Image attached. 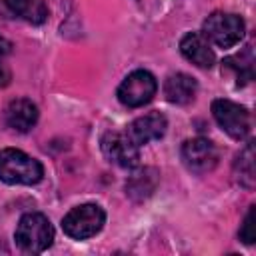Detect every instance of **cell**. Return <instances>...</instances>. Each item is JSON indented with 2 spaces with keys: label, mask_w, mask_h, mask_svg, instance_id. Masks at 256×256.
I'll return each instance as SVG.
<instances>
[{
  "label": "cell",
  "mask_w": 256,
  "mask_h": 256,
  "mask_svg": "<svg viewBox=\"0 0 256 256\" xmlns=\"http://www.w3.org/2000/svg\"><path fill=\"white\" fill-rule=\"evenodd\" d=\"M196 92H198L196 80L182 72L168 76L164 82V96L172 104H190L196 98Z\"/></svg>",
  "instance_id": "obj_12"
},
{
  "label": "cell",
  "mask_w": 256,
  "mask_h": 256,
  "mask_svg": "<svg viewBox=\"0 0 256 256\" xmlns=\"http://www.w3.org/2000/svg\"><path fill=\"white\" fill-rule=\"evenodd\" d=\"M104 222H106V212L98 204H82L72 208L64 216L62 228L74 240H88L104 228Z\"/></svg>",
  "instance_id": "obj_4"
},
{
  "label": "cell",
  "mask_w": 256,
  "mask_h": 256,
  "mask_svg": "<svg viewBox=\"0 0 256 256\" xmlns=\"http://www.w3.org/2000/svg\"><path fill=\"white\" fill-rule=\"evenodd\" d=\"M224 68L226 70H232L236 74L238 86L250 82L252 76H254V54H252V46H246L244 52L226 58L224 60Z\"/></svg>",
  "instance_id": "obj_15"
},
{
  "label": "cell",
  "mask_w": 256,
  "mask_h": 256,
  "mask_svg": "<svg viewBox=\"0 0 256 256\" xmlns=\"http://www.w3.org/2000/svg\"><path fill=\"white\" fill-rule=\"evenodd\" d=\"M158 180H160V174H158L156 168H140L126 182V194L132 200L142 202V200H146L154 194V190L158 186Z\"/></svg>",
  "instance_id": "obj_13"
},
{
  "label": "cell",
  "mask_w": 256,
  "mask_h": 256,
  "mask_svg": "<svg viewBox=\"0 0 256 256\" xmlns=\"http://www.w3.org/2000/svg\"><path fill=\"white\" fill-rule=\"evenodd\" d=\"M156 90L158 82L148 70H134L118 86V100L128 108H140L156 96Z\"/></svg>",
  "instance_id": "obj_6"
},
{
  "label": "cell",
  "mask_w": 256,
  "mask_h": 256,
  "mask_svg": "<svg viewBox=\"0 0 256 256\" xmlns=\"http://www.w3.org/2000/svg\"><path fill=\"white\" fill-rule=\"evenodd\" d=\"M10 52H12V42L0 36V58H4V56H8Z\"/></svg>",
  "instance_id": "obj_18"
},
{
  "label": "cell",
  "mask_w": 256,
  "mask_h": 256,
  "mask_svg": "<svg viewBox=\"0 0 256 256\" xmlns=\"http://www.w3.org/2000/svg\"><path fill=\"white\" fill-rule=\"evenodd\" d=\"M166 128H168V120L164 114L160 112H150V114H144L140 118H136L128 128H126V134L130 136V140L140 148L148 142H154V140H160L164 134H166Z\"/></svg>",
  "instance_id": "obj_9"
},
{
  "label": "cell",
  "mask_w": 256,
  "mask_h": 256,
  "mask_svg": "<svg viewBox=\"0 0 256 256\" xmlns=\"http://www.w3.org/2000/svg\"><path fill=\"white\" fill-rule=\"evenodd\" d=\"M220 152L206 138H192L182 144V162L194 174H208L218 166Z\"/></svg>",
  "instance_id": "obj_7"
},
{
  "label": "cell",
  "mask_w": 256,
  "mask_h": 256,
  "mask_svg": "<svg viewBox=\"0 0 256 256\" xmlns=\"http://www.w3.org/2000/svg\"><path fill=\"white\" fill-rule=\"evenodd\" d=\"M180 52L188 62L202 70H210L216 64V54L210 48V42L200 32H188L180 40Z\"/></svg>",
  "instance_id": "obj_10"
},
{
  "label": "cell",
  "mask_w": 256,
  "mask_h": 256,
  "mask_svg": "<svg viewBox=\"0 0 256 256\" xmlns=\"http://www.w3.org/2000/svg\"><path fill=\"white\" fill-rule=\"evenodd\" d=\"M246 34V24L238 14L214 12L204 22V38L218 48L236 46Z\"/></svg>",
  "instance_id": "obj_3"
},
{
  "label": "cell",
  "mask_w": 256,
  "mask_h": 256,
  "mask_svg": "<svg viewBox=\"0 0 256 256\" xmlns=\"http://www.w3.org/2000/svg\"><path fill=\"white\" fill-rule=\"evenodd\" d=\"M8 84H10V70L4 64H0V88H4Z\"/></svg>",
  "instance_id": "obj_19"
},
{
  "label": "cell",
  "mask_w": 256,
  "mask_h": 256,
  "mask_svg": "<svg viewBox=\"0 0 256 256\" xmlns=\"http://www.w3.org/2000/svg\"><path fill=\"white\" fill-rule=\"evenodd\" d=\"M234 176L236 182L246 188V190H254L256 184V170H254V142H248L244 146V150H240V154L234 160Z\"/></svg>",
  "instance_id": "obj_14"
},
{
  "label": "cell",
  "mask_w": 256,
  "mask_h": 256,
  "mask_svg": "<svg viewBox=\"0 0 256 256\" xmlns=\"http://www.w3.org/2000/svg\"><path fill=\"white\" fill-rule=\"evenodd\" d=\"M4 120L8 128L16 132H28L38 122V106L28 98H16L6 106Z\"/></svg>",
  "instance_id": "obj_11"
},
{
  "label": "cell",
  "mask_w": 256,
  "mask_h": 256,
  "mask_svg": "<svg viewBox=\"0 0 256 256\" xmlns=\"http://www.w3.org/2000/svg\"><path fill=\"white\" fill-rule=\"evenodd\" d=\"M6 6L10 8L12 14H18L20 18L32 22V24H40L46 20V6L42 0H6Z\"/></svg>",
  "instance_id": "obj_16"
},
{
  "label": "cell",
  "mask_w": 256,
  "mask_h": 256,
  "mask_svg": "<svg viewBox=\"0 0 256 256\" xmlns=\"http://www.w3.org/2000/svg\"><path fill=\"white\" fill-rule=\"evenodd\" d=\"M100 146L106 160L120 168H136L140 162V150L126 132H106Z\"/></svg>",
  "instance_id": "obj_8"
},
{
  "label": "cell",
  "mask_w": 256,
  "mask_h": 256,
  "mask_svg": "<svg viewBox=\"0 0 256 256\" xmlns=\"http://www.w3.org/2000/svg\"><path fill=\"white\" fill-rule=\"evenodd\" d=\"M212 114L214 120L218 122V126L234 140H246L252 128V120H250V112L226 98H218L212 102Z\"/></svg>",
  "instance_id": "obj_5"
},
{
  "label": "cell",
  "mask_w": 256,
  "mask_h": 256,
  "mask_svg": "<svg viewBox=\"0 0 256 256\" xmlns=\"http://www.w3.org/2000/svg\"><path fill=\"white\" fill-rule=\"evenodd\" d=\"M256 206H250L246 218H244V224L240 228V240L244 244H254L256 240Z\"/></svg>",
  "instance_id": "obj_17"
},
{
  "label": "cell",
  "mask_w": 256,
  "mask_h": 256,
  "mask_svg": "<svg viewBox=\"0 0 256 256\" xmlns=\"http://www.w3.org/2000/svg\"><path fill=\"white\" fill-rule=\"evenodd\" d=\"M44 178L42 164L16 148L0 150V180L6 184L34 186Z\"/></svg>",
  "instance_id": "obj_1"
},
{
  "label": "cell",
  "mask_w": 256,
  "mask_h": 256,
  "mask_svg": "<svg viewBox=\"0 0 256 256\" xmlns=\"http://www.w3.org/2000/svg\"><path fill=\"white\" fill-rule=\"evenodd\" d=\"M54 242V228L50 220L40 212L24 214L16 228V244L22 252L40 254Z\"/></svg>",
  "instance_id": "obj_2"
}]
</instances>
